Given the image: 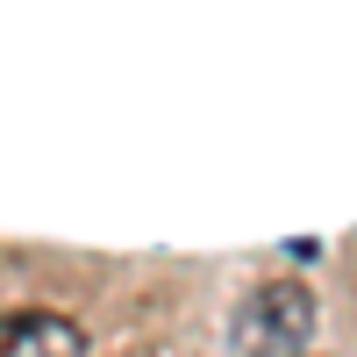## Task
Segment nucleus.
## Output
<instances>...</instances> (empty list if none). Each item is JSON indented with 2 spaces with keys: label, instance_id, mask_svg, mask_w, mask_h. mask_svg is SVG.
Masks as SVG:
<instances>
[{
  "label": "nucleus",
  "instance_id": "nucleus-1",
  "mask_svg": "<svg viewBox=\"0 0 357 357\" xmlns=\"http://www.w3.org/2000/svg\"><path fill=\"white\" fill-rule=\"evenodd\" d=\"M229 343L236 350H257V357H293L314 343V293L301 279H272V286H250L243 307L229 321Z\"/></svg>",
  "mask_w": 357,
  "mask_h": 357
},
{
  "label": "nucleus",
  "instance_id": "nucleus-2",
  "mask_svg": "<svg viewBox=\"0 0 357 357\" xmlns=\"http://www.w3.org/2000/svg\"><path fill=\"white\" fill-rule=\"evenodd\" d=\"M0 350H22V357H79L86 350V329L65 321V314L22 307V314H0Z\"/></svg>",
  "mask_w": 357,
  "mask_h": 357
}]
</instances>
